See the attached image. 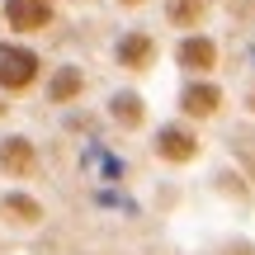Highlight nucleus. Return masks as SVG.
Segmentation results:
<instances>
[{
  "label": "nucleus",
  "instance_id": "1",
  "mask_svg": "<svg viewBox=\"0 0 255 255\" xmlns=\"http://www.w3.org/2000/svg\"><path fill=\"white\" fill-rule=\"evenodd\" d=\"M33 76H38V57L28 47L0 43V85L5 90H24V85H33Z\"/></svg>",
  "mask_w": 255,
  "mask_h": 255
},
{
  "label": "nucleus",
  "instance_id": "2",
  "mask_svg": "<svg viewBox=\"0 0 255 255\" xmlns=\"http://www.w3.org/2000/svg\"><path fill=\"white\" fill-rule=\"evenodd\" d=\"M9 24L19 33H33V28L52 24V0H9Z\"/></svg>",
  "mask_w": 255,
  "mask_h": 255
},
{
  "label": "nucleus",
  "instance_id": "3",
  "mask_svg": "<svg viewBox=\"0 0 255 255\" xmlns=\"http://www.w3.org/2000/svg\"><path fill=\"white\" fill-rule=\"evenodd\" d=\"M156 151L165 156V161H194V151H199V142H194L189 128H165L161 142H156Z\"/></svg>",
  "mask_w": 255,
  "mask_h": 255
},
{
  "label": "nucleus",
  "instance_id": "4",
  "mask_svg": "<svg viewBox=\"0 0 255 255\" xmlns=\"http://www.w3.org/2000/svg\"><path fill=\"white\" fill-rule=\"evenodd\" d=\"M180 62L189 66V71H208V66L218 62V47H213L208 38H184V47H180Z\"/></svg>",
  "mask_w": 255,
  "mask_h": 255
},
{
  "label": "nucleus",
  "instance_id": "5",
  "mask_svg": "<svg viewBox=\"0 0 255 255\" xmlns=\"http://www.w3.org/2000/svg\"><path fill=\"white\" fill-rule=\"evenodd\" d=\"M218 85H189L184 90V114L189 119H203V114H218Z\"/></svg>",
  "mask_w": 255,
  "mask_h": 255
},
{
  "label": "nucleus",
  "instance_id": "6",
  "mask_svg": "<svg viewBox=\"0 0 255 255\" xmlns=\"http://www.w3.org/2000/svg\"><path fill=\"white\" fill-rule=\"evenodd\" d=\"M0 165H5L9 175H28V170H33V146H28V142H14V137L0 142Z\"/></svg>",
  "mask_w": 255,
  "mask_h": 255
},
{
  "label": "nucleus",
  "instance_id": "7",
  "mask_svg": "<svg viewBox=\"0 0 255 255\" xmlns=\"http://www.w3.org/2000/svg\"><path fill=\"white\" fill-rule=\"evenodd\" d=\"M151 52H156V43L146 33H132V38H123V43H119V62L123 66H146V62H151Z\"/></svg>",
  "mask_w": 255,
  "mask_h": 255
},
{
  "label": "nucleus",
  "instance_id": "8",
  "mask_svg": "<svg viewBox=\"0 0 255 255\" xmlns=\"http://www.w3.org/2000/svg\"><path fill=\"white\" fill-rule=\"evenodd\" d=\"M203 5H208V0H170L165 9H170L175 24H199V19H203Z\"/></svg>",
  "mask_w": 255,
  "mask_h": 255
},
{
  "label": "nucleus",
  "instance_id": "9",
  "mask_svg": "<svg viewBox=\"0 0 255 255\" xmlns=\"http://www.w3.org/2000/svg\"><path fill=\"white\" fill-rule=\"evenodd\" d=\"M81 95V71H62L52 81V100H76Z\"/></svg>",
  "mask_w": 255,
  "mask_h": 255
},
{
  "label": "nucleus",
  "instance_id": "10",
  "mask_svg": "<svg viewBox=\"0 0 255 255\" xmlns=\"http://www.w3.org/2000/svg\"><path fill=\"white\" fill-rule=\"evenodd\" d=\"M114 114H119V123H142V104H137V95H119Z\"/></svg>",
  "mask_w": 255,
  "mask_h": 255
},
{
  "label": "nucleus",
  "instance_id": "11",
  "mask_svg": "<svg viewBox=\"0 0 255 255\" xmlns=\"http://www.w3.org/2000/svg\"><path fill=\"white\" fill-rule=\"evenodd\" d=\"M5 208L14 213V218H24V222H38V203H33V199H9Z\"/></svg>",
  "mask_w": 255,
  "mask_h": 255
},
{
  "label": "nucleus",
  "instance_id": "12",
  "mask_svg": "<svg viewBox=\"0 0 255 255\" xmlns=\"http://www.w3.org/2000/svg\"><path fill=\"white\" fill-rule=\"evenodd\" d=\"M123 5H142V0H123Z\"/></svg>",
  "mask_w": 255,
  "mask_h": 255
}]
</instances>
